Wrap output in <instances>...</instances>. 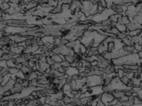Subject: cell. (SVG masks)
<instances>
[{
	"mask_svg": "<svg viewBox=\"0 0 142 106\" xmlns=\"http://www.w3.org/2000/svg\"><path fill=\"white\" fill-rule=\"evenodd\" d=\"M124 49L125 51L128 52L129 53H138V51L135 48L134 46H127L125 45L124 46Z\"/></svg>",
	"mask_w": 142,
	"mask_h": 106,
	"instance_id": "5b68a950",
	"label": "cell"
},
{
	"mask_svg": "<svg viewBox=\"0 0 142 106\" xmlns=\"http://www.w3.org/2000/svg\"><path fill=\"white\" fill-rule=\"evenodd\" d=\"M125 69H130L132 70H137L139 68L138 65H124L122 66Z\"/></svg>",
	"mask_w": 142,
	"mask_h": 106,
	"instance_id": "ba28073f",
	"label": "cell"
},
{
	"mask_svg": "<svg viewBox=\"0 0 142 106\" xmlns=\"http://www.w3.org/2000/svg\"><path fill=\"white\" fill-rule=\"evenodd\" d=\"M121 40L126 45L133 46L134 45V44L130 40V39L129 38L128 36L125 37L123 38Z\"/></svg>",
	"mask_w": 142,
	"mask_h": 106,
	"instance_id": "52a82bcc",
	"label": "cell"
},
{
	"mask_svg": "<svg viewBox=\"0 0 142 106\" xmlns=\"http://www.w3.org/2000/svg\"><path fill=\"white\" fill-rule=\"evenodd\" d=\"M130 22L129 18L126 15H122L121 16H120L118 19L117 22L119 24L124 25L126 26L129 24Z\"/></svg>",
	"mask_w": 142,
	"mask_h": 106,
	"instance_id": "277c9868",
	"label": "cell"
},
{
	"mask_svg": "<svg viewBox=\"0 0 142 106\" xmlns=\"http://www.w3.org/2000/svg\"><path fill=\"white\" fill-rule=\"evenodd\" d=\"M130 40L135 44L142 45V31L141 32L136 36L130 37L128 36Z\"/></svg>",
	"mask_w": 142,
	"mask_h": 106,
	"instance_id": "3957f363",
	"label": "cell"
},
{
	"mask_svg": "<svg viewBox=\"0 0 142 106\" xmlns=\"http://www.w3.org/2000/svg\"><path fill=\"white\" fill-rule=\"evenodd\" d=\"M113 62L115 66L138 65H142V58H140L138 53L128 54L117 59H113Z\"/></svg>",
	"mask_w": 142,
	"mask_h": 106,
	"instance_id": "6da1fadb",
	"label": "cell"
},
{
	"mask_svg": "<svg viewBox=\"0 0 142 106\" xmlns=\"http://www.w3.org/2000/svg\"><path fill=\"white\" fill-rule=\"evenodd\" d=\"M139 87L142 88V80H141V82L140 83V85H139Z\"/></svg>",
	"mask_w": 142,
	"mask_h": 106,
	"instance_id": "9a60e30c",
	"label": "cell"
},
{
	"mask_svg": "<svg viewBox=\"0 0 142 106\" xmlns=\"http://www.w3.org/2000/svg\"><path fill=\"white\" fill-rule=\"evenodd\" d=\"M22 0H10V2L12 3H18Z\"/></svg>",
	"mask_w": 142,
	"mask_h": 106,
	"instance_id": "7c38bea8",
	"label": "cell"
},
{
	"mask_svg": "<svg viewBox=\"0 0 142 106\" xmlns=\"http://www.w3.org/2000/svg\"><path fill=\"white\" fill-rule=\"evenodd\" d=\"M134 46L135 48L136 49V50L138 51V52L142 50V45H139L138 44H135Z\"/></svg>",
	"mask_w": 142,
	"mask_h": 106,
	"instance_id": "30bf717a",
	"label": "cell"
},
{
	"mask_svg": "<svg viewBox=\"0 0 142 106\" xmlns=\"http://www.w3.org/2000/svg\"><path fill=\"white\" fill-rule=\"evenodd\" d=\"M126 76L129 78V79H131L134 78L135 77V73H127Z\"/></svg>",
	"mask_w": 142,
	"mask_h": 106,
	"instance_id": "8fae6325",
	"label": "cell"
},
{
	"mask_svg": "<svg viewBox=\"0 0 142 106\" xmlns=\"http://www.w3.org/2000/svg\"><path fill=\"white\" fill-rule=\"evenodd\" d=\"M120 78L122 82L123 83H124L126 85H128V84L129 83V82H130V80H131L126 76H123L122 78Z\"/></svg>",
	"mask_w": 142,
	"mask_h": 106,
	"instance_id": "9c48e42d",
	"label": "cell"
},
{
	"mask_svg": "<svg viewBox=\"0 0 142 106\" xmlns=\"http://www.w3.org/2000/svg\"><path fill=\"white\" fill-rule=\"evenodd\" d=\"M116 27L117 28V29L119 30V32L121 33H124L127 31V27L126 25L119 24L116 22Z\"/></svg>",
	"mask_w": 142,
	"mask_h": 106,
	"instance_id": "8992f818",
	"label": "cell"
},
{
	"mask_svg": "<svg viewBox=\"0 0 142 106\" xmlns=\"http://www.w3.org/2000/svg\"><path fill=\"white\" fill-rule=\"evenodd\" d=\"M111 90H116V91H130L132 90L133 87L128 86L126 85L125 84L120 80V78L118 76H116L112 80L111 83Z\"/></svg>",
	"mask_w": 142,
	"mask_h": 106,
	"instance_id": "7a4b0ae2",
	"label": "cell"
},
{
	"mask_svg": "<svg viewBox=\"0 0 142 106\" xmlns=\"http://www.w3.org/2000/svg\"><path fill=\"white\" fill-rule=\"evenodd\" d=\"M131 95L133 97H137L138 96V93L137 92H132V95Z\"/></svg>",
	"mask_w": 142,
	"mask_h": 106,
	"instance_id": "4fadbf2b",
	"label": "cell"
},
{
	"mask_svg": "<svg viewBox=\"0 0 142 106\" xmlns=\"http://www.w3.org/2000/svg\"><path fill=\"white\" fill-rule=\"evenodd\" d=\"M138 54H139L140 58H142V49L141 51H140V52H138Z\"/></svg>",
	"mask_w": 142,
	"mask_h": 106,
	"instance_id": "5bb4252c",
	"label": "cell"
}]
</instances>
